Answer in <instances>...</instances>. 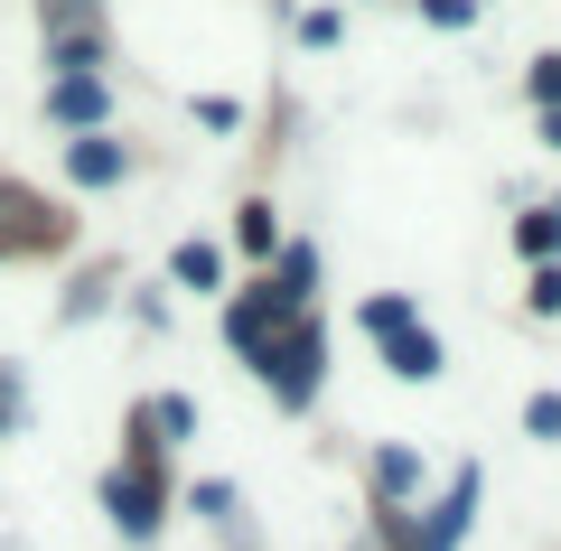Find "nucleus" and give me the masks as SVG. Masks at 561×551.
Listing matches in <instances>:
<instances>
[{
  "label": "nucleus",
  "instance_id": "b1692460",
  "mask_svg": "<svg viewBox=\"0 0 561 551\" xmlns=\"http://www.w3.org/2000/svg\"><path fill=\"white\" fill-rule=\"evenodd\" d=\"M66 10H94V0H57V20H66Z\"/></svg>",
  "mask_w": 561,
  "mask_h": 551
},
{
  "label": "nucleus",
  "instance_id": "393cba45",
  "mask_svg": "<svg viewBox=\"0 0 561 551\" xmlns=\"http://www.w3.org/2000/svg\"><path fill=\"white\" fill-rule=\"evenodd\" d=\"M552 216H561V206H552Z\"/></svg>",
  "mask_w": 561,
  "mask_h": 551
},
{
  "label": "nucleus",
  "instance_id": "412c9836",
  "mask_svg": "<svg viewBox=\"0 0 561 551\" xmlns=\"http://www.w3.org/2000/svg\"><path fill=\"white\" fill-rule=\"evenodd\" d=\"M20 412H28V402H20V375H10V365H0V439L20 431Z\"/></svg>",
  "mask_w": 561,
  "mask_h": 551
},
{
  "label": "nucleus",
  "instance_id": "dca6fc26",
  "mask_svg": "<svg viewBox=\"0 0 561 551\" xmlns=\"http://www.w3.org/2000/svg\"><path fill=\"white\" fill-rule=\"evenodd\" d=\"M402 318H421V309H412V299H402V290H375V299H365V336L402 328Z\"/></svg>",
  "mask_w": 561,
  "mask_h": 551
},
{
  "label": "nucleus",
  "instance_id": "39448f33",
  "mask_svg": "<svg viewBox=\"0 0 561 551\" xmlns=\"http://www.w3.org/2000/svg\"><path fill=\"white\" fill-rule=\"evenodd\" d=\"M375 346H383V365H393L402 383H431V375H440V365H449V355H440V336L421 328V318H402V328H383Z\"/></svg>",
  "mask_w": 561,
  "mask_h": 551
},
{
  "label": "nucleus",
  "instance_id": "0eeeda50",
  "mask_svg": "<svg viewBox=\"0 0 561 551\" xmlns=\"http://www.w3.org/2000/svg\"><path fill=\"white\" fill-rule=\"evenodd\" d=\"M272 299L290 318H309V299H319V243H280L272 253Z\"/></svg>",
  "mask_w": 561,
  "mask_h": 551
},
{
  "label": "nucleus",
  "instance_id": "ddd939ff",
  "mask_svg": "<svg viewBox=\"0 0 561 551\" xmlns=\"http://www.w3.org/2000/svg\"><path fill=\"white\" fill-rule=\"evenodd\" d=\"M150 412V431H160V449H179V439H197V402L187 393H160V402H140Z\"/></svg>",
  "mask_w": 561,
  "mask_h": 551
},
{
  "label": "nucleus",
  "instance_id": "1a4fd4ad",
  "mask_svg": "<svg viewBox=\"0 0 561 551\" xmlns=\"http://www.w3.org/2000/svg\"><path fill=\"white\" fill-rule=\"evenodd\" d=\"M365 486H375V505H412V495H421V458L412 449H375Z\"/></svg>",
  "mask_w": 561,
  "mask_h": 551
},
{
  "label": "nucleus",
  "instance_id": "9d476101",
  "mask_svg": "<svg viewBox=\"0 0 561 551\" xmlns=\"http://www.w3.org/2000/svg\"><path fill=\"white\" fill-rule=\"evenodd\" d=\"M187 505H197L206 524L225 532V542H234V532H243V495H234V477H197V486H187Z\"/></svg>",
  "mask_w": 561,
  "mask_h": 551
},
{
  "label": "nucleus",
  "instance_id": "9b49d317",
  "mask_svg": "<svg viewBox=\"0 0 561 551\" xmlns=\"http://www.w3.org/2000/svg\"><path fill=\"white\" fill-rule=\"evenodd\" d=\"M0 225H10L20 243H57V216H47L28 187H0Z\"/></svg>",
  "mask_w": 561,
  "mask_h": 551
},
{
  "label": "nucleus",
  "instance_id": "423d86ee",
  "mask_svg": "<svg viewBox=\"0 0 561 551\" xmlns=\"http://www.w3.org/2000/svg\"><path fill=\"white\" fill-rule=\"evenodd\" d=\"M66 177H76V187H122V177H131V150L103 140V131H76L66 140Z\"/></svg>",
  "mask_w": 561,
  "mask_h": 551
},
{
  "label": "nucleus",
  "instance_id": "5701e85b",
  "mask_svg": "<svg viewBox=\"0 0 561 551\" xmlns=\"http://www.w3.org/2000/svg\"><path fill=\"white\" fill-rule=\"evenodd\" d=\"M542 140H552V150H561V113H542Z\"/></svg>",
  "mask_w": 561,
  "mask_h": 551
},
{
  "label": "nucleus",
  "instance_id": "4be33fe9",
  "mask_svg": "<svg viewBox=\"0 0 561 551\" xmlns=\"http://www.w3.org/2000/svg\"><path fill=\"white\" fill-rule=\"evenodd\" d=\"M197 122H206V131H234L243 113H234V103H225V94H197Z\"/></svg>",
  "mask_w": 561,
  "mask_h": 551
},
{
  "label": "nucleus",
  "instance_id": "f3484780",
  "mask_svg": "<svg viewBox=\"0 0 561 551\" xmlns=\"http://www.w3.org/2000/svg\"><path fill=\"white\" fill-rule=\"evenodd\" d=\"M524 439H561V393H534V402H524Z\"/></svg>",
  "mask_w": 561,
  "mask_h": 551
},
{
  "label": "nucleus",
  "instance_id": "2eb2a0df",
  "mask_svg": "<svg viewBox=\"0 0 561 551\" xmlns=\"http://www.w3.org/2000/svg\"><path fill=\"white\" fill-rule=\"evenodd\" d=\"M234 234H243V253H262V262L280 253V225H272V206H243V216H234Z\"/></svg>",
  "mask_w": 561,
  "mask_h": 551
},
{
  "label": "nucleus",
  "instance_id": "f257e3e1",
  "mask_svg": "<svg viewBox=\"0 0 561 551\" xmlns=\"http://www.w3.org/2000/svg\"><path fill=\"white\" fill-rule=\"evenodd\" d=\"M103 514L131 551H150L169 532V458H113L103 468Z\"/></svg>",
  "mask_w": 561,
  "mask_h": 551
},
{
  "label": "nucleus",
  "instance_id": "6ab92c4d",
  "mask_svg": "<svg viewBox=\"0 0 561 551\" xmlns=\"http://www.w3.org/2000/svg\"><path fill=\"white\" fill-rule=\"evenodd\" d=\"M421 20H431V28H468V20H478V0H421Z\"/></svg>",
  "mask_w": 561,
  "mask_h": 551
},
{
  "label": "nucleus",
  "instance_id": "6e6552de",
  "mask_svg": "<svg viewBox=\"0 0 561 551\" xmlns=\"http://www.w3.org/2000/svg\"><path fill=\"white\" fill-rule=\"evenodd\" d=\"M47 113H57L66 131H103L113 94H103V76H57V84H47Z\"/></svg>",
  "mask_w": 561,
  "mask_h": 551
},
{
  "label": "nucleus",
  "instance_id": "f8f14e48",
  "mask_svg": "<svg viewBox=\"0 0 561 551\" xmlns=\"http://www.w3.org/2000/svg\"><path fill=\"white\" fill-rule=\"evenodd\" d=\"M169 280H179V290H225V253L216 243H179V253H169Z\"/></svg>",
  "mask_w": 561,
  "mask_h": 551
},
{
  "label": "nucleus",
  "instance_id": "7ed1b4c3",
  "mask_svg": "<svg viewBox=\"0 0 561 551\" xmlns=\"http://www.w3.org/2000/svg\"><path fill=\"white\" fill-rule=\"evenodd\" d=\"M478 495H486V477H478V468H459L440 495H431V505L412 514V542H402V551H459V542H468V524H478Z\"/></svg>",
  "mask_w": 561,
  "mask_h": 551
},
{
  "label": "nucleus",
  "instance_id": "aec40b11",
  "mask_svg": "<svg viewBox=\"0 0 561 551\" xmlns=\"http://www.w3.org/2000/svg\"><path fill=\"white\" fill-rule=\"evenodd\" d=\"M534 103H542V113H561V57H534Z\"/></svg>",
  "mask_w": 561,
  "mask_h": 551
},
{
  "label": "nucleus",
  "instance_id": "a211bd4d",
  "mask_svg": "<svg viewBox=\"0 0 561 551\" xmlns=\"http://www.w3.org/2000/svg\"><path fill=\"white\" fill-rule=\"evenodd\" d=\"M524 299H534V318H561V262H534V290Z\"/></svg>",
  "mask_w": 561,
  "mask_h": 551
},
{
  "label": "nucleus",
  "instance_id": "f03ea898",
  "mask_svg": "<svg viewBox=\"0 0 561 551\" xmlns=\"http://www.w3.org/2000/svg\"><path fill=\"white\" fill-rule=\"evenodd\" d=\"M262 383H272L280 412H309V402H319V383H328V328L319 318H290V328H280V346L262 355Z\"/></svg>",
  "mask_w": 561,
  "mask_h": 551
},
{
  "label": "nucleus",
  "instance_id": "4468645a",
  "mask_svg": "<svg viewBox=\"0 0 561 551\" xmlns=\"http://www.w3.org/2000/svg\"><path fill=\"white\" fill-rule=\"evenodd\" d=\"M515 253H524V262H552V253H561V216H552V206L515 216Z\"/></svg>",
  "mask_w": 561,
  "mask_h": 551
},
{
  "label": "nucleus",
  "instance_id": "20e7f679",
  "mask_svg": "<svg viewBox=\"0 0 561 551\" xmlns=\"http://www.w3.org/2000/svg\"><path fill=\"white\" fill-rule=\"evenodd\" d=\"M280 328H290V309L272 299V280H253V290H234V299H225V346H234L243 365H253V375H262V355L280 346Z\"/></svg>",
  "mask_w": 561,
  "mask_h": 551
}]
</instances>
